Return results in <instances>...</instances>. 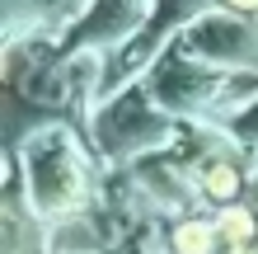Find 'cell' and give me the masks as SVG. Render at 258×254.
Returning a JSON list of instances; mask_svg holds the SVG:
<instances>
[{
	"label": "cell",
	"instance_id": "8992f818",
	"mask_svg": "<svg viewBox=\"0 0 258 254\" xmlns=\"http://www.w3.org/2000/svg\"><path fill=\"white\" fill-rule=\"evenodd\" d=\"M216 240H221V231L211 226V221H183V226L174 231V249L178 254H211Z\"/></svg>",
	"mask_w": 258,
	"mask_h": 254
},
{
	"label": "cell",
	"instance_id": "3957f363",
	"mask_svg": "<svg viewBox=\"0 0 258 254\" xmlns=\"http://www.w3.org/2000/svg\"><path fill=\"white\" fill-rule=\"evenodd\" d=\"M178 52H183L188 62L225 71V76H258V19L207 10L202 19L178 38Z\"/></svg>",
	"mask_w": 258,
	"mask_h": 254
},
{
	"label": "cell",
	"instance_id": "52a82bcc",
	"mask_svg": "<svg viewBox=\"0 0 258 254\" xmlns=\"http://www.w3.org/2000/svg\"><path fill=\"white\" fill-rule=\"evenodd\" d=\"M225 127H230V137H235V141H244V146H258V99L249 104V109H239V113H235Z\"/></svg>",
	"mask_w": 258,
	"mask_h": 254
},
{
	"label": "cell",
	"instance_id": "9c48e42d",
	"mask_svg": "<svg viewBox=\"0 0 258 254\" xmlns=\"http://www.w3.org/2000/svg\"><path fill=\"white\" fill-rule=\"evenodd\" d=\"M225 254H258V249H253V245H244V249H225Z\"/></svg>",
	"mask_w": 258,
	"mask_h": 254
},
{
	"label": "cell",
	"instance_id": "6da1fadb",
	"mask_svg": "<svg viewBox=\"0 0 258 254\" xmlns=\"http://www.w3.org/2000/svg\"><path fill=\"white\" fill-rule=\"evenodd\" d=\"M89 123H94L99 146L113 160H132V156H146V151H155V146L169 141L174 127H178V118L164 113L160 104L150 99L146 80H141V85L117 89L113 99H103L99 109L89 113Z\"/></svg>",
	"mask_w": 258,
	"mask_h": 254
},
{
	"label": "cell",
	"instance_id": "ba28073f",
	"mask_svg": "<svg viewBox=\"0 0 258 254\" xmlns=\"http://www.w3.org/2000/svg\"><path fill=\"white\" fill-rule=\"evenodd\" d=\"M225 5H235V10H258V0H225Z\"/></svg>",
	"mask_w": 258,
	"mask_h": 254
},
{
	"label": "cell",
	"instance_id": "7a4b0ae2",
	"mask_svg": "<svg viewBox=\"0 0 258 254\" xmlns=\"http://www.w3.org/2000/svg\"><path fill=\"white\" fill-rule=\"evenodd\" d=\"M24 170H28V188H33V207H42V212H66L71 202L85 198V156L71 127H61V118L47 127H33V137L24 146Z\"/></svg>",
	"mask_w": 258,
	"mask_h": 254
},
{
	"label": "cell",
	"instance_id": "5b68a950",
	"mask_svg": "<svg viewBox=\"0 0 258 254\" xmlns=\"http://www.w3.org/2000/svg\"><path fill=\"white\" fill-rule=\"evenodd\" d=\"M216 231H221V240L230 245V249H244V245H253L258 221H253V212H244V207H230V212H221Z\"/></svg>",
	"mask_w": 258,
	"mask_h": 254
},
{
	"label": "cell",
	"instance_id": "277c9868",
	"mask_svg": "<svg viewBox=\"0 0 258 254\" xmlns=\"http://www.w3.org/2000/svg\"><path fill=\"white\" fill-rule=\"evenodd\" d=\"M197 174H202V188L211 193V198H221V202H230L235 193H239V184H244V179H239V165L225 160V156H211Z\"/></svg>",
	"mask_w": 258,
	"mask_h": 254
}]
</instances>
